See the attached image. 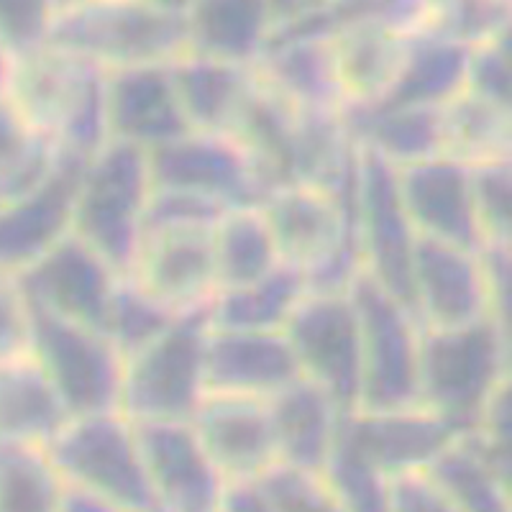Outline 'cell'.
I'll use <instances>...</instances> for the list:
<instances>
[{
  "instance_id": "2",
  "label": "cell",
  "mask_w": 512,
  "mask_h": 512,
  "mask_svg": "<svg viewBox=\"0 0 512 512\" xmlns=\"http://www.w3.org/2000/svg\"><path fill=\"white\" fill-rule=\"evenodd\" d=\"M259 208L280 262L300 274L310 290H336L356 280L354 180L344 187L287 182L272 187Z\"/></svg>"
},
{
  "instance_id": "22",
  "label": "cell",
  "mask_w": 512,
  "mask_h": 512,
  "mask_svg": "<svg viewBox=\"0 0 512 512\" xmlns=\"http://www.w3.org/2000/svg\"><path fill=\"white\" fill-rule=\"evenodd\" d=\"M190 425L226 484L254 479L277 464L267 400L205 395Z\"/></svg>"
},
{
  "instance_id": "8",
  "label": "cell",
  "mask_w": 512,
  "mask_h": 512,
  "mask_svg": "<svg viewBox=\"0 0 512 512\" xmlns=\"http://www.w3.org/2000/svg\"><path fill=\"white\" fill-rule=\"evenodd\" d=\"M208 318L185 315L123 359L118 410L134 423H190L205 400Z\"/></svg>"
},
{
  "instance_id": "29",
  "label": "cell",
  "mask_w": 512,
  "mask_h": 512,
  "mask_svg": "<svg viewBox=\"0 0 512 512\" xmlns=\"http://www.w3.org/2000/svg\"><path fill=\"white\" fill-rule=\"evenodd\" d=\"M70 420L34 356L0 364V441L47 448Z\"/></svg>"
},
{
  "instance_id": "32",
  "label": "cell",
  "mask_w": 512,
  "mask_h": 512,
  "mask_svg": "<svg viewBox=\"0 0 512 512\" xmlns=\"http://www.w3.org/2000/svg\"><path fill=\"white\" fill-rule=\"evenodd\" d=\"M344 116L361 152L374 154L392 167L436 157V108L382 103L344 111Z\"/></svg>"
},
{
  "instance_id": "44",
  "label": "cell",
  "mask_w": 512,
  "mask_h": 512,
  "mask_svg": "<svg viewBox=\"0 0 512 512\" xmlns=\"http://www.w3.org/2000/svg\"><path fill=\"white\" fill-rule=\"evenodd\" d=\"M390 512H459L425 472L390 479Z\"/></svg>"
},
{
  "instance_id": "46",
  "label": "cell",
  "mask_w": 512,
  "mask_h": 512,
  "mask_svg": "<svg viewBox=\"0 0 512 512\" xmlns=\"http://www.w3.org/2000/svg\"><path fill=\"white\" fill-rule=\"evenodd\" d=\"M59 512H118V510H113V507L105 505V502L95 500V497L85 495V492H80V489L67 487Z\"/></svg>"
},
{
  "instance_id": "18",
  "label": "cell",
  "mask_w": 512,
  "mask_h": 512,
  "mask_svg": "<svg viewBox=\"0 0 512 512\" xmlns=\"http://www.w3.org/2000/svg\"><path fill=\"white\" fill-rule=\"evenodd\" d=\"M105 141L154 152L187 128L172 64L105 72Z\"/></svg>"
},
{
  "instance_id": "27",
  "label": "cell",
  "mask_w": 512,
  "mask_h": 512,
  "mask_svg": "<svg viewBox=\"0 0 512 512\" xmlns=\"http://www.w3.org/2000/svg\"><path fill=\"white\" fill-rule=\"evenodd\" d=\"M254 67L269 88L297 111H344L323 36H274Z\"/></svg>"
},
{
  "instance_id": "3",
  "label": "cell",
  "mask_w": 512,
  "mask_h": 512,
  "mask_svg": "<svg viewBox=\"0 0 512 512\" xmlns=\"http://www.w3.org/2000/svg\"><path fill=\"white\" fill-rule=\"evenodd\" d=\"M512 338L497 320L423 331L420 336V408L472 431L500 392L510 390Z\"/></svg>"
},
{
  "instance_id": "42",
  "label": "cell",
  "mask_w": 512,
  "mask_h": 512,
  "mask_svg": "<svg viewBox=\"0 0 512 512\" xmlns=\"http://www.w3.org/2000/svg\"><path fill=\"white\" fill-rule=\"evenodd\" d=\"M62 0H0V59L18 57L52 41Z\"/></svg>"
},
{
  "instance_id": "5",
  "label": "cell",
  "mask_w": 512,
  "mask_h": 512,
  "mask_svg": "<svg viewBox=\"0 0 512 512\" xmlns=\"http://www.w3.org/2000/svg\"><path fill=\"white\" fill-rule=\"evenodd\" d=\"M152 190L149 154L105 141L80 167L72 233L123 274L144 233Z\"/></svg>"
},
{
  "instance_id": "47",
  "label": "cell",
  "mask_w": 512,
  "mask_h": 512,
  "mask_svg": "<svg viewBox=\"0 0 512 512\" xmlns=\"http://www.w3.org/2000/svg\"><path fill=\"white\" fill-rule=\"evenodd\" d=\"M146 3H152V6L162 8V11L177 13V16H185L187 8L192 6V0H146Z\"/></svg>"
},
{
  "instance_id": "10",
  "label": "cell",
  "mask_w": 512,
  "mask_h": 512,
  "mask_svg": "<svg viewBox=\"0 0 512 512\" xmlns=\"http://www.w3.org/2000/svg\"><path fill=\"white\" fill-rule=\"evenodd\" d=\"M285 341L297 374L346 408L356 410L361 384V323L354 292L305 290L287 318Z\"/></svg>"
},
{
  "instance_id": "15",
  "label": "cell",
  "mask_w": 512,
  "mask_h": 512,
  "mask_svg": "<svg viewBox=\"0 0 512 512\" xmlns=\"http://www.w3.org/2000/svg\"><path fill=\"white\" fill-rule=\"evenodd\" d=\"M118 277L121 272L82 244L75 233L64 236L47 254L18 272L31 308L100 331Z\"/></svg>"
},
{
  "instance_id": "48",
  "label": "cell",
  "mask_w": 512,
  "mask_h": 512,
  "mask_svg": "<svg viewBox=\"0 0 512 512\" xmlns=\"http://www.w3.org/2000/svg\"><path fill=\"white\" fill-rule=\"evenodd\" d=\"M67 3H75V0H67Z\"/></svg>"
},
{
  "instance_id": "14",
  "label": "cell",
  "mask_w": 512,
  "mask_h": 512,
  "mask_svg": "<svg viewBox=\"0 0 512 512\" xmlns=\"http://www.w3.org/2000/svg\"><path fill=\"white\" fill-rule=\"evenodd\" d=\"M152 185L195 195L221 210L262 203L267 185L239 141L228 134L185 131L149 152Z\"/></svg>"
},
{
  "instance_id": "28",
  "label": "cell",
  "mask_w": 512,
  "mask_h": 512,
  "mask_svg": "<svg viewBox=\"0 0 512 512\" xmlns=\"http://www.w3.org/2000/svg\"><path fill=\"white\" fill-rule=\"evenodd\" d=\"M175 88L190 131L228 134L254 88L256 70L244 64L182 54L172 62Z\"/></svg>"
},
{
  "instance_id": "30",
  "label": "cell",
  "mask_w": 512,
  "mask_h": 512,
  "mask_svg": "<svg viewBox=\"0 0 512 512\" xmlns=\"http://www.w3.org/2000/svg\"><path fill=\"white\" fill-rule=\"evenodd\" d=\"M213 264L218 295L254 285L285 267L259 203L228 208L218 216L213 226Z\"/></svg>"
},
{
  "instance_id": "16",
  "label": "cell",
  "mask_w": 512,
  "mask_h": 512,
  "mask_svg": "<svg viewBox=\"0 0 512 512\" xmlns=\"http://www.w3.org/2000/svg\"><path fill=\"white\" fill-rule=\"evenodd\" d=\"M157 512H221L223 482L190 423H134Z\"/></svg>"
},
{
  "instance_id": "40",
  "label": "cell",
  "mask_w": 512,
  "mask_h": 512,
  "mask_svg": "<svg viewBox=\"0 0 512 512\" xmlns=\"http://www.w3.org/2000/svg\"><path fill=\"white\" fill-rule=\"evenodd\" d=\"M323 474L346 512H390V479L354 454L344 441L336 438Z\"/></svg>"
},
{
  "instance_id": "24",
  "label": "cell",
  "mask_w": 512,
  "mask_h": 512,
  "mask_svg": "<svg viewBox=\"0 0 512 512\" xmlns=\"http://www.w3.org/2000/svg\"><path fill=\"white\" fill-rule=\"evenodd\" d=\"M346 413L349 410L303 377L282 387L267 400L277 464L323 472Z\"/></svg>"
},
{
  "instance_id": "38",
  "label": "cell",
  "mask_w": 512,
  "mask_h": 512,
  "mask_svg": "<svg viewBox=\"0 0 512 512\" xmlns=\"http://www.w3.org/2000/svg\"><path fill=\"white\" fill-rule=\"evenodd\" d=\"M472 213L479 249H512V162L472 169Z\"/></svg>"
},
{
  "instance_id": "1",
  "label": "cell",
  "mask_w": 512,
  "mask_h": 512,
  "mask_svg": "<svg viewBox=\"0 0 512 512\" xmlns=\"http://www.w3.org/2000/svg\"><path fill=\"white\" fill-rule=\"evenodd\" d=\"M0 95L57 154L90 157L105 144V72L54 41L6 59Z\"/></svg>"
},
{
  "instance_id": "37",
  "label": "cell",
  "mask_w": 512,
  "mask_h": 512,
  "mask_svg": "<svg viewBox=\"0 0 512 512\" xmlns=\"http://www.w3.org/2000/svg\"><path fill=\"white\" fill-rule=\"evenodd\" d=\"M177 315L169 313L167 308L146 295L141 287L128 280L126 274L118 277V285L113 290L108 315H105V336L111 338L116 349L121 351L123 359L146 346L159 333L167 331Z\"/></svg>"
},
{
  "instance_id": "39",
  "label": "cell",
  "mask_w": 512,
  "mask_h": 512,
  "mask_svg": "<svg viewBox=\"0 0 512 512\" xmlns=\"http://www.w3.org/2000/svg\"><path fill=\"white\" fill-rule=\"evenodd\" d=\"M512 0H436V18L428 34L451 39L461 47L510 34Z\"/></svg>"
},
{
  "instance_id": "17",
  "label": "cell",
  "mask_w": 512,
  "mask_h": 512,
  "mask_svg": "<svg viewBox=\"0 0 512 512\" xmlns=\"http://www.w3.org/2000/svg\"><path fill=\"white\" fill-rule=\"evenodd\" d=\"M85 157L62 154L49 175L0 203V267L24 272L72 233L75 187Z\"/></svg>"
},
{
  "instance_id": "49",
  "label": "cell",
  "mask_w": 512,
  "mask_h": 512,
  "mask_svg": "<svg viewBox=\"0 0 512 512\" xmlns=\"http://www.w3.org/2000/svg\"><path fill=\"white\" fill-rule=\"evenodd\" d=\"M62 3H67V0H62Z\"/></svg>"
},
{
  "instance_id": "6",
  "label": "cell",
  "mask_w": 512,
  "mask_h": 512,
  "mask_svg": "<svg viewBox=\"0 0 512 512\" xmlns=\"http://www.w3.org/2000/svg\"><path fill=\"white\" fill-rule=\"evenodd\" d=\"M52 41L103 72L172 64L187 52L185 16L146 0L64 3Z\"/></svg>"
},
{
  "instance_id": "34",
  "label": "cell",
  "mask_w": 512,
  "mask_h": 512,
  "mask_svg": "<svg viewBox=\"0 0 512 512\" xmlns=\"http://www.w3.org/2000/svg\"><path fill=\"white\" fill-rule=\"evenodd\" d=\"M308 285L297 272L280 267L254 285L216 295L208 308V323L231 331H282Z\"/></svg>"
},
{
  "instance_id": "35",
  "label": "cell",
  "mask_w": 512,
  "mask_h": 512,
  "mask_svg": "<svg viewBox=\"0 0 512 512\" xmlns=\"http://www.w3.org/2000/svg\"><path fill=\"white\" fill-rule=\"evenodd\" d=\"M64 492L47 448L0 441V512H59Z\"/></svg>"
},
{
  "instance_id": "20",
  "label": "cell",
  "mask_w": 512,
  "mask_h": 512,
  "mask_svg": "<svg viewBox=\"0 0 512 512\" xmlns=\"http://www.w3.org/2000/svg\"><path fill=\"white\" fill-rule=\"evenodd\" d=\"M395 180L415 236L479 249L472 213V169L436 154L395 167Z\"/></svg>"
},
{
  "instance_id": "31",
  "label": "cell",
  "mask_w": 512,
  "mask_h": 512,
  "mask_svg": "<svg viewBox=\"0 0 512 512\" xmlns=\"http://www.w3.org/2000/svg\"><path fill=\"white\" fill-rule=\"evenodd\" d=\"M423 472L459 512H510V474L469 433L456 436Z\"/></svg>"
},
{
  "instance_id": "33",
  "label": "cell",
  "mask_w": 512,
  "mask_h": 512,
  "mask_svg": "<svg viewBox=\"0 0 512 512\" xmlns=\"http://www.w3.org/2000/svg\"><path fill=\"white\" fill-rule=\"evenodd\" d=\"M469 47L436 34H420L410 44L400 80L382 103L410 108H438L464 90ZM377 103V105H382Z\"/></svg>"
},
{
  "instance_id": "21",
  "label": "cell",
  "mask_w": 512,
  "mask_h": 512,
  "mask_svg": "<svg viewBox=\"0 0 512 512\" xmlns=\"http://www.w3.org/2000/svg\"><path fill=\"white\" fill-rule=\"evenodd\" d=\"M297 377L300 374L282 331H231L208 323V338H205L208 395L269 400Z\"/></svg>"
},
{
  "instance_id": "25",
  "label": "cell",
  "mask_w": 512,
  "mask_h": 512,
  "mask_svg": "<svg viewBox=\"0 0 512 512\" xmlns=\"http://www.w3.org/2000/svg\"><path fill=\"white\" fill-rule=\"evenodd\" d=\"M187 52L254 67L274 36L267 0H192L185 11Z\"/></svg>"
},
{
  "instance_id": "12",
  "label": "cell",
  "mask_w": 512,
  "mask_h": 512,
  "mask_svg": "<svg viewBox=\"0 0 512 512\" xmlns=\"http://www.w3.org/2000/svg\"><path fill=\"white\" fill-rule=\"evenodd\" d=\"M213 226L216 223L146 226L123 274L177 318H208L210 303L218 295Z\"/></svg>"
},
{
  "instance_id": "36",
  "label": "cell",
  "mask_w": 512,
  "mask_h": 512,
  "mask_svg": "<svg viewBox=\"0 0 512 512\" xmlns=\"http://www.w3.org/2000/svg\"><path fill=\"white\" fill-rule=\"evenodd\" d=\"M59 157L0 95V203L44 180Z\"/></svg>"
},
{
  "instance_id": "13",
  "label": "cell",
  "mask_w": 512,
  "mask_h": 512,
  "mask_svg": "<svg viewBox=\"0 0 512 512\" xmlns=\"http://www.w3.org/2000/svg\"><path fill=\"white\" fill-rule=\"evenodd\" d=\"M354 228L359 274L408 303L418 236L402 208L395 167L361 149L354 175Z\"/></svg>"
},
{
  "instance_id": "11",
  "label": "cell",
  "mask_w": 512,
  "mask_h": 512,
  "mask_svg": "<svg viewBox=\"0 0 512 512\" xmlns=\"http://www.w3.org/2000/svg\"><path fill=\"white\" fill-rule=\"evenodd\" d=\"M31 349L70 418L121 413L123 354L100 328L31 308Z\"/></svg>"
},
{
  "instance_id": "26",
  "label": "cell",
  "mask_w": 512,
  "mask_h": 512,
  "mask_svg": "<svg viewBox=\"0 0 512 512\" xmlns=\"http://www.w3.org/2000/svg\"><path fill=\"white\" fill-rule=\"evenodd\" d=\"M436 154L466 169L512 162V108L459 90L436 108Z\"/></svg>"
},
{
  "instance_id": "23",
  "label": "cell",
  "mask_w": 512,
  "mask_h": 512,
  "mask_svg": "<svg viewBox=\"0 0 512 512\" xmlns=\"http://www.w3.org/2000/svg\"><path fill=\"white\" fill-rule=\"evenodd\" d=\"M344 111H361L392 93L415 36L387 26H344L323 36Z\"/></svg>"
},
{
  "instance_id": "7",
  "label": "cell",
  "mask_w": 512,
  "mask_h": 512,
  "mask_svg": "<svg viewBox=\"0 0 512 512\" xmlns=\"http://www.w3.org/2000/svg\"><path fill=\"white\" fill-rule=\"evenodd\" d=\"M47 451L67 487L118 512H157L136 425L123 413L72 418Z\"/></svg>"
},
{
  "instance_id": "45",
  "label": "cell",
  "mask_w": 512,
  "mask_h": 512,
  "mask_svg": "<svg viewBox=\"0 0 512 512\" xmlns=\"http://www.w3.org/2000/svg\"><path fill=\"white\" fill-rule=\"evenodd\" d=\"M336 0H267L274 21V34L300 29L328 11Z\"/></svg>"
},
{
  "instance_id": "4",
  "label": "cell",
  "mask_w": 512,
  "mask_h": 512,
  "mask_svg": "<svg viewBox=\"0 0 512 512\" xmlns=\"http://www.w3.org/2000/svg\"><path fill=\"white\" fill-rule=\"evenodd\" d=\"M512 249L415 241L408 305L423 331L497 320L510 328Z\"/></svg>"
},
{
  "instance_id": "19",
  "label": "cell",
  "mask_w": 512,
  "mask_h": 512,
  "mask_svg": "<svg viewBox=\"0 0 512 512\" xmlns=\"http://www.w3.org/2000/svg\"><path fill=\"white\" fill-rule=\"evenodd\" d=\"M456 436L461 431L420 405L402 410H351L338 428V441H344L387 479L423 472Z\"/></svg>"
},
{
  "instance_id": "43",
  "label": "cell",
  "mask_w": 512,
  "mask_h": 512,
  "mask_svg": "<svg viewBox=\"0 0 512 512\" xmlns=\"http://www.w3.org/2000/svg\"><path fill=\"white\" fill-rule=\"evenodd\" d=\"M464 90L512 108L510 34L469 47Z\"/></svg>"
},
{
  "instance_id": "41",
  "label": "cell",
  "mask_w": 512,
  "mask_h": 512,
  "mask_svg": "<svg viewBox=\"0 0 512 512\" xmlns=\"http://www.w3.org/2000/svg\"><path fill=\"white\" fill-rule=\"evenodd\" d=\"M256 479L272 512H346L323 472L274 464Z\"/></svg>"
},
{
  "instance_id": "9",
  "label": "cell",
  "mask_w": 512,
  "mask_h": 512,
  "mask_svg": "<svg viewBox=\"0 0 512 512\" xmlns=\"http://www.w3.org/2000/svg\"><path fill=\"white\" fill-rule=\"evenodd\" d=\"M361 323V384L356 410L418 408L420 328L410 305L364 274L351 282Z\"/></svg>"
}]
</instances>
